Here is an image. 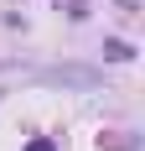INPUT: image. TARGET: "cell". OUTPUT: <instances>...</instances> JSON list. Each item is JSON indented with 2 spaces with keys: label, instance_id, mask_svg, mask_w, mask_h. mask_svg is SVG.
I'll return each instance as SVG.
<instances>
[{
  "label": "cell",
  "instance_id": "3957f363",
  "mask_svg": "<svg viewBox=\"0 0 145 151\" xmlns=\"http://www.w3.org/2000/svg\"><path fill=\"white\" fill-rule=\"evenodd\" d=\"M26 151H57V146H52V141H31Z\"/></svg>",
  "mask_w": 145,
  "mask_h": 151
},
{
  "label": "cell",
  "instance_id": "7a4b0ae2",
  "mask_svg": "<svg viewBox=\"0 0 145 151\" xmlns=\"http://www.w3.org/2000/svg\"><path fill=\"white\" fill-rule=\"evenodd\" d=\"M104 58L109 63H130L135 52H130V42H104Z\"/></svg>",
  "mask_w": 145,
  "mask_h": 151
},
{
  "label": "cell",
  "instance_id": "6da1fadb",
  "mask_svg": "<svg viewBox=\"0 0 145 151\" xmlns=\"http://www.w3.org/2000/svg\"><path fill=\"white\" fill-rule=\"evenodd\" d=\"M52 83H93V73H83V68H57V73H47Z\"/></svg>",
  "mask_w": 145,
  "mask_h": 151
}]
</instances>
